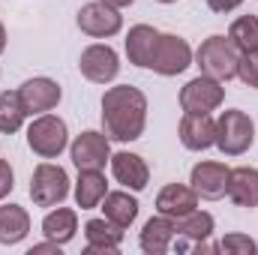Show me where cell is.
Returning a JSON list of instances; mask_svg holds the SVG:
<instances>
[{
  "mask_svg": "<svg viewBox=\"0 0 258 255\" xmlns=\"http://www.w3.org/2000/svg\"><path fill=\"white\" fill-rule=\"evenodd\" d=\"M147 123V96L132 87L117 84L102 96V126L111 141H135Z\"/></svg>",
  "mask_w": 258,
  "mask_h": 255,
  "instance_id": "6da1fadb",
  "label": "cell"
},
{
  "mask_svg": "<svg viewBox=\"0 0 258 255\" xmlns=\"http://www.w3.org/2000/svg\"><path fill=\"white\" fill-rule=\"evenodd\" d=\"M252 141H255V123L246 111H240V108L222 111V117L216 120V147L225 156L246 153L252 147Z\"/></svg>",
  "mask_w": 258,
  "mask_h": 255,
  "instance_id": "7a4b0ae2",
  "label": "cell"
},
{
  "mask_svg": "<svg viewBox=\"0 0 258 255\" xmlns=\"http://www.w3.org/2000/svg\"><path fill=\"white\" fill-rule=\"evenodd\" d=\"M195 60L201 66L204 75L216 78V81H231L237 75V48L225 39V36H207L198 51H195Z\"/></svg>",
  "mask_w": 258,
  "mask_h": 255,
  "instance_id": "3957f363",
  "label": "cell"
},
{
  "mask_svg": "<svg viewBox=\"0 0 258 255\" xmlns=\"http://www.w3.org/2000/svg\"><path fill=\"white\" fill-rule=\"evenodd\" d=\"M66 141H69L66 123L60 117H54V114H39V117L30 123V129H27V144H30V150H33L36 156H42V159L60 156V150L66 147Z\"/></svg>",
  "mask_w": 258,
  "mask_h": 255,
  "instance_id": "277c9868",
  "label": "cell"
},
{
  "mask_svg": "<svg viewBox=\"0 0 258 255\" xmlns=\"http://www.w3.org/2000/svg\"><path fill=\"white\" fill-rule=\"evenodd\" d=\"M69 195V174L60 165L42 162L36 165L33 177H30V198L36 207H57Z\"/></svg>",
  "mask_w": 258,
  "mask_h": 255,
  "instance_id": "5b68a950",
  "label": "cell"
},
{
  "mask_svg": "<svg viewBox=\"0 0 258 255\" xmlns=\"http://www.w3.org/2000/svg\"><path fill=\"white\" fill-rule=\"evenodd\" d=\"M189 66H192V48H189V42L180 39V36H174V33H159L147 69H153L159 75H180Z\"/></svg>",
  "mask_w": 258,
  "mask_h": 255,
  "instance_id": "8992f818",
  "label": "cell"
},
{
  "mask_svg": "<svg viewBox=\"0 0 258 255\" xmlns=\"http://www.w3.org/2000/svg\"><path fill=\"white\" fill-rule=\"evenodd\" d=\"M222 99H225V87L210 75H198L186 81V87L180 90V108L186 114H210L222 105Z\"/></svg>",
  "mask_w": 258,
  "mask_h": 255,
  "instance_id": "52a82bcc",
  "label": "cell"
},
{
  "mask_svg": "<svg viewBox=\"0 0 258 255\" xmlns=\"http://www.w3.org/2000/svg\"><path fill=\"white\" fill-rule=\"evenodd\" d=\"M108 141L111 138L105 132H93V129L81 132L69 147L72 162L78 165V171H102L105 162H111V144Z\"/></svg>",
  "mask_w": 258,
  "mask_h": 255,
  "instance_id": "ba28073f",
  "label": "cell"
},
{
  "mask_svg": "<svg viewBox=\"0 0 258 255\" xmlns=\"http://www.w3.org/2000/svg\"><path fill=\"white\" fill-rule=\"evenodd\" d=\"M78 27H81V33H87L93 39H108L123 27V18L114 6L96 0V3H87L78 9Z\"/></svg>",
  "mask_w": 258,
  "mask_h": 255,
  "instance_id": "9c48e42d",
  "label": "cell"
},
{
  "mask_svg": "<svg viewBox=\"0 0 258 255\" xmlns=\"http://www.w3.org/2000/svg\"><path fill=\"white\" fill-rule=\"evenodd\" d=\"M60 84L51 81V78H30L18 87V99L24 105V114H45L51 111L57 102H60Z\"/></svg>",
  "mask_w": 258,
  "mask_h": 255,
  "instance_id": "30bf717a",
  "label": "cell"
},
{
  "mask_svg": "<svg viewBox=\"0 0 258 255\" xmlns=\"http://www.w3.org/2000/svg\"><path fill=\"white\" fill-rule=\"evenodd\" d=\"M78 69H81V75L87 81L105 84V81H111L120 72V60H117V54H114L111 45H90V48L81 51Z\"/></svg>",
  "mask_w": 258,
  "mask_h": 255,
  "instance_id": "8fae6325",
  "label": "cell"
},
{
  "mask_svg": "<svg viewBox=\"0 0 258 255\" xmlns=\"http://www.w3.org/2000/svg\"><path fill=\"white\" fill-rule=\"evenodd\" d=\"M228 174H231V168H225L222 162H198L192 168V180L189 183H192V189L201 198L216 201L228 189Z\"/></svg>",
  "mask_w": 258,
  "mask_h": 255,
  "instance_id": "7c38bea8",
  "label": "cell"
},
{
  "mask_svg": "<svg viewBox=\"0 0 258 255\" xmlns=\"http://www.w3.org/2000/svg\"><path fill=\"white\" fill-rule=\"evenodd\" d=\"M180 141L186 150H207L216 144V120L210 114H183Z\"/></svg>",
  "mask_w": 258,
  "mask_h": 255,
  "instance_id": "4fadbf2b",
  "label": "cell"
},
{
  "mask_svg": "<svg viewBox=\"0 0 258 255\" xmlns=\"http://www.w3.org/2000/svg\"><path fill=\"white\" fill-rule=\"evenodd\" d=\"M195 207H198V192L192 186H183V183H168L156 195V210L162 216H171V219H180V216L192 213Z\"/></svg>",
  "mask_w": 258,
  "mask_h": 255,
  "instance_id": "5bb4252c",
  "label": "cell"
},
{
  "mask_svg": "<svg viewBox=\"0 0 258 255\" xmlns=\"http://www.w3.org/2000/svg\"><path fill=\"white\" fill-rule=\"evenodd\" d=\"M111 171H114V180L117 183H123L129 189H144L147 186V180H150V168H147V162L138 156V153H114L111 156Z\"/></svg>",
  "mask_w": 258,
  "mask_h": 255,
  "instance_id": "9a60e30c",
  "label": "cell"
},
{
  "mask_svg": "<svg viewBox=\"0 0 258 255\" xmlns=\"http://www.w3.org/2000/svg\"><path fill=\"white\" fill-rule=\"evenodd\" d=\"M84 237H87V249L84 252H117L120 240H123V228H117L108 219H87L84 222Z\"/></svg>",
  "mask_w": 258,
  "mask_h": 255,
  "instance_id": "2e32d148",
  "label": "cell"
},
{
  "mask_svg": "<svg viewBox=\"0 0 258 255\" xmlns=\"http://www.w3.org/2000/svg\"><path fill=\"white\" fill-rule=\"evenodd\" d=\"M177 234V225L171 216H153L144 222V231H141V249L147 255H162L171 249V240Z\"/></svg>",
  "mask_w": 258,
  "mask_h": 255,
  "instance_id": "e0dca14e",
  "label": "cell"
},
{
  "mask_svg": "<svg viewBox=\"0 0 258 255\" xmlns=\"http://www.w3.org/2000/svg\"><path fill=\"white\" fill-rule=\"evenodd\" d=\"M225 195H228L237 207H249V210L258 207V168H249V165L231 168Z\"/></svg>",
  "mask_w": 258,
  "mask_h": 255,
  "instance_id": "ac0fdd59",
  "label": "cell"
},
{
  "mask_svg": "<svg viewBox=\"0 0 258 255\" xmlns=\"http://www.w3.org/2000/svg\"><path fill=\"white\" fill-rule=\"evenodd\" d=\"M156 39H159V30H153L150 24H135V27H129V33H126L129 63L147 69V66H150V57H153V48H156Z\"/></svg>",
  "mask_w": 258,
  "mask_h": 255,
  "instance_id": "d6986e66",
  "label": "cell"
},
{
  "mask_svg": "<svg viewBox=\"0 0 258 255\" xmlns=\"http://www.w3.org/2000/svg\"><path fill=\"white\" fill-rule=\"evenodd\" d=\"M30 231V216L24 207L18 204H3L0 207V243L12 246V243H21Z\"/></svg>",
  "mask_w": 258,
  "mask_h": 255,
  "instance_id": "ffe728a7",
  "label": "cell"
},
{
  "mask_svg": "<svg viewBox=\"0 0 258 255\" xmlns=\"http://www.w3.org/2000/svg\"><path fill=\"white\" fill-rule=\"evenodd\" d=\"M102 210H105L108 222H114L117 228H129L135 222V216H138V201L129 192H105Z\"/></svg>",
  "mask_w": 258,
  "mask_h": 255,
  "instance_id": "44dd1931",
  "label": "cell"
},
{
  "mask_svg": "<svg viewBox=\"0 0 258 255\" xmlns=\"http://www.w3.org/2000/svg\"><path fill=\"white\" fill-rule=\"evenodd\" d=\"M75 231H78V216H75V210H69V207H57V210H51V213L42 219V234H45L48 240L60 243V246L75 237Z\"/></svg>",
  "mask_w": 258,
  "mask_h": 255,
  "instance_id": "7402d4cb",
  "label": "cell"
},
{
  "mask_svg": "<svg viewBox=\"0 0 258 255\" xmlns=\"http://www.w3.org/2000/svg\"><path fill=\"white\" fill-rule=\"evenodd\" d=\"M105 174L102 171H81L78 183H75V201L81 210H93L99 207V201L105 198Z\"/></svg>",
  "mask_w": 258,
  "mask_h": 255,
  "instance_id": "603a6c76",
  "label": "cell"
},
{
  "mask_svg": "<svg viewBox=\"0 0 258 255\" xmlns=\"http://www.w3.org/2000/svg\"><path fill=\"white\" fill-rule=\"evenodd\" d=\"M174 225H177V234L180 237L195 240V243H201V240H207L213 234V216L204 213V210H192V213L174 219Z\"/></svg>",
  "mask_w": 258,
  "mask_h": 255,
  "instance_id": "cb8c5ba5",
  "label": "cell"
},
{
  "mask_svg": "<svg viewBox=\"0 0 258 255\" xmlns=\"http://www.w3.org/2000/svg\"><path fill=\"white\" fill-rule=\"evenodd\" d=\"M228 42H231L240 54L258 48V18L255 15H240L237 21H231V27H228Z\"/></svg>",
  "mask_w": 258,
  "mask_h": 255,
  "instance_id": "d4e9b609",
  "label": "cell"
},
{
  "mask_svg": "<svg viewBox=\"0 0 258 255\" xmlns=\"http://www.w3.org/2000/svg\"><path fill=\"white\" fill-rule=\"evenodd\" d=\"M24 105H21V99H18V90H6V93H0V132H6V135H12V132H18L21 123H24Z\"/></svg>",
  "mask_w": 258,
  "mask_h": 255,
  "instance_id": "484cf974",
  "label": "cell"
},
{
  "mask_svg": "<svg viewBox=\"0 0 258 255\" xmlns=\"http://www.w3.org/2000/svg\"><path fill=\"white\" fill-rule=\"evenodd\" d=\"M216 249L225 252V255H255L258 243L252 240V237H246V234H225L222 243H219Z\"/></svg>",
  "mask_w": 258,
  "mask_h": 255,
  "instance_id": "4316f807",
  "label": "cell"
},
{
  "mask_svg": "<svg viewBox=\"0 0 258 255\" xmlns=\"http://www.w3.org/2000/svg\"><path fill=\"white\" fill-rule=\"evenodd\" d=\"M237 78L246 87H255L258 90V48L240 54V60H237Z\"/></svg>",
  "mask_w": 258,
  "mask_h": 255,
  "instance_id": "83f0119b",
  "label": "cell"
},
{
  "mask_svg": "<svg viewBox=\"0 0 258 255\" xmlns=\"http://www.w3.org/2000/svg\"><path fill=\"white\" fill-rule=\"evenodd\" d=\"M12 168H9V162L6 159H0V198H6L9 192H12Z\"/></svg>",
  "mask_w": 258,
  "mask_h": 255,
  "instance_id": "f1b7e54d",
  "label": "cell"
},
{
  "mask_svg": "<svg viewBox=\"0 0 258 255\" xmlns=\"http://www.w3.org/2000/svg\"><path fill=\"white\" fill-rule=\"evenodd\" d=\"M240 3H243V0H207V6H210L213 12H222V15L231 12V9H237Z\"/></svg>",
  "mask_w": 258,
  "mask_h": 255,
  "instance_id": "f546056e",
  "label": "cell"
},
{
  "mask_svg": "<svg viewBox=\"0 0 258 255\" xmlns=\"http://www.w3.org/2000/svg\"><path fill=\"white\" fill-rule=\"evenodd\" d=\"M45 252H54V255H60V243H54V240H48V243H36V246L30 249V255H45Z\"/></svg>",
  "mask_w": 258,
  "mask_h": 255,
  "instance_id": "4dcf8cb0",
  "label": "cell"
},
{
  "mask_svg": "<svg viewBox=\"0 0 258 255\" xmlns=\"http://www.w3.org/2000/svg\"><path fill=\"white\" fill-rule=\"evenodd\" d=\"M102 3H108V6H114V9H123V6H132L135 0H102Z\"/></svg>",
  "mask_w": 258,
  "mask_h": 255,
  "instance_id": "1f68e13d",
  "label": "cell"
},
{
  "mask_svg": "<svg viewBox=\"0 0 258 255\" xmlns=\"http://www.w3.org/2000/svg\"><path fill=\"white\" fill-rule=\"evenodd\" d=\"M3 48H6V30H3V24H0V54H3Z\"/></svg>",
  "mask_w": 258,
  "mask_h": 255,
  "instance_id": "d6a6232c",
  "label": "cell"
},
{
  "mask_svg": "<svg viewBox=\"0 0 258 255\" xmlns=\"http://www.w3.org/2000/svg\"><path fill=\"white\" fill-rule=\"evenodd\" d=\"M159 3H177V0H159Z\"/></svg>",
  "mask_w": 258,
  "mask_h": 255,
  "instance_id": "836d02e7",
  "label": "cell"
}]
</instances>
